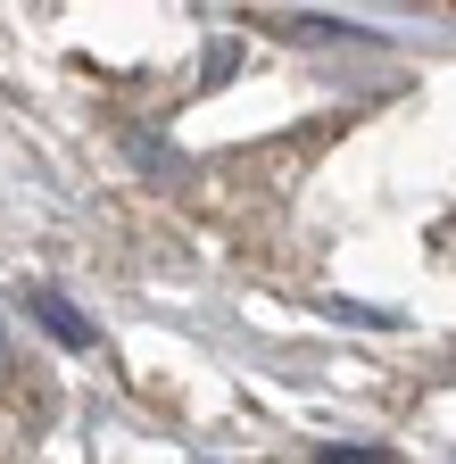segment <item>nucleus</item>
<instances>
[{"mask_svg": "<svg viewBox=\"0 0 456 464\" xmlns=\"http://www.w3.org/2000/svg\"><path fill=\"white\" fill-rule=\"evenodd\" d=\"M25 307H34L42 324H50V340H67V348H92V340H100V332H92V315H83V307H67L59 290H34Z\"/></svg>", "mask_w": 456, "mask_h": 464, "instance_id": "nucleus-1", "label": "nucleus"}, {"mask_svg": "<svg viewBox=\"0 0 456 464\" xmlns=\"http://www.w3.org/2000/svg\"><path fill=\"white\" fill-rule=\"evenodd\" d=\"M315 464H398V456L390 448H324Z\"/></svg>", "mask_w": 456, "mask_h": 464, "instance_id": "nucleus-2", "label": "nucleus"}, {"mask_svg": "<svg viewBox=\"0 0 456 464\" xmlns=\"http://www.w3.org/2000/svg\"><path fill=\"white\" fill-rule=\"evenodd\" d=\"M0 348H9V332H0Z\"/></svg>", "mask_w": 456, "mask_h": 464, "instance_id": "nucleus-3", "label": "nucleus"}]
</instances>
